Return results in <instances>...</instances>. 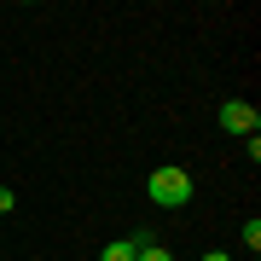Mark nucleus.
Masks as SVG:
<instances>
[{"label": "nucleus", "mask_w": 261, "mask_h": 261, "mask_svg": "<svg viewBox=\"0 0 261 261\" xmlns=\"http://www.w3.org/2000/svg\"><path fill=\"white\" fill-rule=\"evenodd\" d=\"M221 128H226V134H244V140H250V134L261 128V111H255L250 99H226V105H221Z\"/></svg>", "instance_id": "f03ea898"}, {"label": "nucleus", "mask_w": 261, "mask_h": 261, "mask_svg": "<svg viewBox=\"0 0 261 261\" xmlns=\"http://www.w3.org/2000/svg\"><path fill=\"white\" fill-rule=\"evenodd\" d=\"M134 261H174V255H168L157 238H145V232H140V238H134Z\"/></svg>", "instance_id": "7ed1b4c3"}, {"label": "nucleus", "mask_w": 261, "mask_h": 261, "mask_svg": "<svg viewBox=\"0 0 261 261\" xmlns=\"http://www.w3.org/2000/svg\"><path fill=\"white\" fill-rule=\"evenodd\" d=\"M145 192H151L157 209H186L192 203V174H186V168H151Z\"/></svg>", "instance_id": "f257e3e1"}, {"label": "nucleus", "mask_w": 261, "mask_h": 261, "mask_svg": "<svg viewBox=\"0 0 261 261\" xmlns=\"http://www.w3.org/2000/svg\"><path fill=\"white\" fill-rule=\"evenodd\" d=\"M12 209H18V192H6V186H0V215H12Z\"/></svg>", "instance_id": "39448f33"}, {"label": "nucleus", "mask_w": 261, "mask_h": 261, "mask_svg": "<svg viewBox=\"0 0 261 261\" xmlns=\"http://www.w3.org/2000/svg\"><path fill=\"white\" fill-rule=\"evenodd\" d=\"M197 261H232V255H226V250H203V255H197Z\"/></svg>", "instance_id": "423d86ee"}, {"label": "nucleus", "mask_w": 261, "mask_h": 261, "mask_svg": "<svg viewBox=\"0 0 261 261\" xmlns=\"http://www.w3.org/2000/svg\"><path fill=\"white\" fill-rule=\"evenodd\" d=\"M99 261H134V238H116V244H105Z\"/></svg>", "instance_id": "20e7f679"}]
</instances>
